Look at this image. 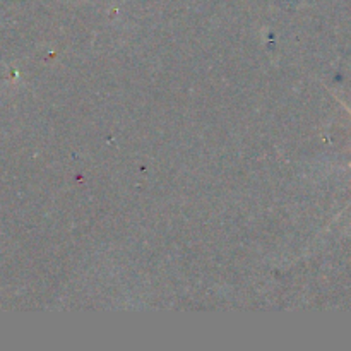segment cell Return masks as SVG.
Returning a JSON list of instances; mask_svg holds the SVG:
<instances>
[{"label": "cell", "instance_id": "cell-1", "mask_svg": "<svg viewBox=\"0 0 351 351\" xmlns=\"http://www.w3.org/2000/svg\"><path fill=\"white\" fill-rule=\"evenodd\" d=\"M350 113H351V110H350Z\"/></svg>", "mask_w": 351, "mask_h": 351}]
</instances>
